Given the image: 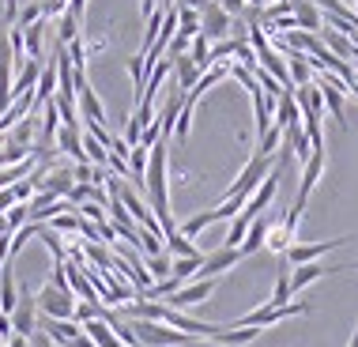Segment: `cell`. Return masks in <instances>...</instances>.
<instances>
[{
	"label": "cell",
	"instance_id": "1",
	"mask_svg": "<svg viewBox=\"0 0 358 347\" xmlns=\"http://www.w3.org/2000/svg\"><path fill=\"white\" fill-rule=\"evenodd\" d=\"M272 170H275V159H268V155H249L245 170L234 178V185L222 192V200H241V204H245V200L257 192V185H260V181H264Z\"/></svg>",
	"mask_w": 358,
	"mask_h": 347
},
{
	"label": "cell",
	"instance_id": "2",
	"mask_svg": "<svg viewBox=\"0 0 358 347\" xmlns=\"http://www.w3.org/2000/svg\"><path fill=\"white\" fill-rule=\"evenodd\" d=\"M309 313V302H287V306H260V310L238 317L234 325L227 329H272V325L287 321V317H306Z\"/></svg>",
	"mask_w": 358,
	"mask_h": 347
},
{
	"label": "cell",
	"instance_id": "3",
	"mask_svg": "<svg viewBox=\"0 0 358 347\" xmlns=\"http://www.w3.org/2000/svg\"><path fill=\"white\" fill-rule=\"evenodd\" d=\"M34 302H38V317H50V321H72V313H76L72 291H57L53 283H45L34 295Z\"/></svg>",
	"mask_w": 358,
	"mask_h": 347
},
{
	"label": "cell",
	"instance_id": "4",
	"mask_svg": "<svg viewBox=\"0 0 358 347\" xmlns=\"http://www.w3.org/2000/svg\"><path fill=\"white\" fill-rule=\"evenodd\" d=\"M351 242V234L347 238H328V242H313V246H290L287 253H283V264H290V268H298V264H313V260H321L324 253H332V249H340V246H347Z\"/></svg>",
	"mask_w": 358,
	"mask_h": 347
},
{
	"label": "cell",
	"instance_id": "5",
	"mask_svg": "<svg viewBox=\"0 0 358 347\" xmlns=\"http://www.w3.org/2000/svg\"><path fill=\"white\" fill-rule=\"evenodd\" d=\"M12 332L27 336V340L38 332V302H34V295L27 291V287H19V302L12 310Z\"/></svg>",
	"mask_w": 358,
	"mask_h": 347
},
{
	"label": "cell",
	"instance_id": "6",
	"mask_svg": "<svg viewBox=\"0 0 358 347\" xmlns=\"http://www.w3.org/2000/svg\"><path fill=\"white\" fill-rule=\"evenodd\" d=\"M215 287H219V279H192V283H185L181 291H173V295L166 298V306H170V310L200 306V302H208V298L215 295Z\"/></svg>",
	"mask_w": 358,
	"mask_h": 347
},
{
	"label": "cell",
	"instance_id": "7",
	"mask_svg": "<svg viewBox=\"0 0 358 347\" xmlns=\"http://www.w3.org/2000/svg\"><path fill=\"white\" fill-rule=\"evenodd\" d=\"M230 23H234V19H230V15L219 8V0H211L204 12H200V34H204L208 42H227Z\"/></svg>",
	"mask_w": 358,
	"mask_h": 347
},
{
	"label": "cell",
	"instance_id": "8",
	"mask_svg": "<svg viewBox=\"0 0 358 347\" xmlns=\"http://www.w3.org/2000/svg\"><path fill=\"white\" fill-rule=\"evenodd\" d=\"M275 192H279V162H275V170L268 174V178L260 181V185H257V192H253V197L245 200V208H241V215H245V219H257V215H264V208L275 200Z\"/></svg>",
	"mask_w": 358,
	"mask_h": 347
},
{
	"label": "cell",
	"instance_id": "9",
	"mask_svg": "<svg viewBox=\"0 0 358 347\" xmlns=\"http://www.w3.org/2000/svg\"><path fill=\"white\" fill-rule=\"evenodd\" d=\"M241 260V249H227V246H219L215 253H208L204 257V264H200V272H196V279H219L222 272H230Z\"/></svg>",
	"mask_w": 358,
	"mask_h": 347
},
{
	"label": "cell",
	"instance_id": "10",
	"mask_svg": "<svg viewBox=\"0 0 358 347\" xmlns=\"http://www.w3.org/2000/svg\"><path fill=\"white\" fill-rule=\"evenodd\" d=\"M290 15H294L298 31H306V34H321L324 31V12L313 4V0H290Z\"/></svg>",
	"mask_w": 358,
	"mask_h": 347
},
{
	"label": "cell",
	"instance_id": "11",
	"mask_svg": "<svg viewBox=\"0 0 358 347\" xmlns=\"http://www.w3.org/2000/svg\"><path fill=\"white\" fill-rule=\"evenodd\" d=\"M347 264H321V260H313V264H298V268H290V291H306L313 279H321V276H332V272H343Z\"/></svg>",
	"mask_w": 358,
	"mask_h": 347
},
{
	"label": "cell",
	"instance_id": "12",
	"mask_svg": "<svg viewBox=\"0 0 358 347\" xmlns=\"http://www.w3.org/2000/svg\"><path fill=\"white\" fill-rule=\"evenodd\" d=\"M38 332H45L53 344H61V347H76V340L83 336V329L76 321H50V317H38Z\"/></svg>",
	"mask_w": 358,
	"mask_h": 347
},
{
	"label": "cell",
	"instance_id": "13",
	"mask_svg": "<svg viewBox=\"0 0 358 347\" xmlns=\"http://www.w3.org/2000/svg\"><path fill=\"white\" fill-rule=\"evenodd\" d=\"M15 260H8L4 268H0V313H8L12 317L15 310V302H19V287H15Z\"/></svg>",
	"mask_w": 358,
	"mask_h": 347
},
{
	"label": "cell",
	"instance_id": "14",
	"mask_svg": "<svg viewBox=\"0 0 358 347\" xmlns=\"http://www.w3.org/2000/svg\"><path fill=\"white\" fill-rule=\"evenodd\" d=\"M53 143H57V148H61L69 159H76V167H80V162H87V155H83V132H80V129H69V125H61Z\"/></svg>",
	"mask_w": 358,
	"mask_h": 347
},
{
	"label": "cell",
	"instance_id": "15",
	"mask_svg": "<svg viewBox=\"0 0 358 347\" xmlns=\"http://www.w3.org/2000/svg\"><path fill=\"white\" fill-rule=\"evenodd\" d=\"M321 170H324V148H317L313 155H309V162H306L302 185H298V197H294V200H302V204H309V192H313L317 178H321Z\"/></svg>",
	"mask_w": 358,
	"mask_h": 347
},
{
	"label": "cell",
	"instance_id": "16",
	"mask_svg": "<svg viewBox=\"0 0 358 347\" xmlns=\"http://www.w3.org/2000/svg\"><path fill=\"white\" fill-rule=\"evenodd\" d=\"M268 230H272V223H268L264 215H257L253 223H249V230H245V242L238 246V249H241V257H253L257 249H264V242H268Z\"/></svg>",
	"mask_w": 358,
	"mask_h": 347
},
{
	"label": "cell",
	"instance_id": "17",
	"mask_svg": "<svg viewBox=\"0 0 358 347\" xmlns=\"http://www.w3.org/2000/svg\"><path fill=\"white\" fill-rule=\"evenodd\" d=\"M170 76H173V83H178L181 91L189 94V91H192V87H196V80H200V76H204V72H200L196 64H192V57L185 53V57H173V72H170Z\"/></svg>",
	"mask_w": 358,
	"mask_h": 347
},
{
	"label": "cell",
	"instance_id": "18",
	"mask_svg": "<svg viewBox=\"0 0 358 347\" xmlns=\"http://www.w3.org/2000/svg\"><path fill=\"white\" fill-rule=\"evenodd\" d=\"M287 72L294 87H309L313 83V64H309L306 53H287Z\"/></svg>",
	"mask_w": 358,
	"mask_h": 347
},
{
	"label": "cell",
	"instance_id": "19",
	"mask_svg": "<svg viewBox=\"0 0 358 347\" xmlns=\"http://www.w3.org/2000/svg\"><path fill=\"white\" fill-rule=\"evenodd\" d=\"M302 121V113H298V102H294V94H279L275 99V121L272 125H279V129H290V125H298Z\"/></svg>",
	"mask_w": 358,
	"mask_h": 347
},
{
	"label": "cell",
	"instance_id": "20",
	"mask_svg": "<svg viewBox=\"0 0 358 347\" xmlns=\"http://www.w3.org/2000/svg\"><path fill=\"white\" fill-rule=\"evenodd\" d=\"M321 42H324V50L336 53L340 61H347V57L355 53V42H351V38L340 34V31H332V27H324V31H321Z\"/></svg>",
	"mask_w": 358,
	"mask_h": 347
},
{
	"label": "cell",
	"instance_id": "21",
	"mask_svg": "<svg viewBox=\"0 0 358 347\" xmlns=\"http://www.w3.org/2000/svg\"><path fill=\"white\" fill-rule=\"evenodd\" d=\"M45 227H50L53 234H80V230H83V219H80V211L72 208V211H61V215H53Z\"/></svg>",
	"mask_w": 358,
	"mask_h": 347
},
{
	"label": "cell",
	"instance_id": "22",
	"mask_svg": "<svg viewBox=\"0 0 358 347\" xmlns=\"http://www.w3.org/2000/svg\"><path fill=\"white\" fill-rule=\"evenodd\" d=\"M42 34H45V19H38L34 27H27V31H23L27 61H42Z\"/></svg>",
	"mask_w": 358,
	"mask_h": 347
},
{
	"label": "cell",
	"instance_id": "23",
	"mask_svg": "<svg viewBox=\"0 0 358 347\" xmlns=\"http://www.w3.org/2000/svg\"><path fill=\"white\" fill-rule=\"evenodd\" d=\"M129 76H132V94H136V106L143 99V83H148V61H143V53L129 57Z\"/></svg>",
	"mask_w": 358,
	"mask_h": 347
},
{
	"label": "cell",
	"instance_id": "24",
	"mask_svg": "<svg viewBox=\"0 0 358 347\" xmlns=\"http://www.w3.org/2000/svg\"><path fill=\"white\" fill-rule=\"evenodd\" d=\"M80 23H83V19H76L72 12H64L61 19H57V45L76 42V38H80Z\"/></svg>",
	"mask_w": 358,
	"mask_h": 347
},
{
	"label": "cell",
	"instance_id": "25",
	"mask_svg": "<svg viewBox=\"0 0 358 347\" xmlns=\"http://www.w3.org/2000/svg\"><path fill=\"white\" fill-rule=\"evenodd\" d=\"M290 298H294V291H290V268L279 260V279H275V291H272V302L268 306H287Z\"/></svg>",
	"mask_w": 358,
	"mask_h": 347
},
{
	"label": "cell",
	"instance_id": "26",
	"mask_svg": "<svg viewBox=\"0 0 358 347\" xmlns=\"http://www.w3.org/2000/svg\"><path fill=\"white\" fill-rule=\"evenodd\" d=\"M189 57H192V64H196L200 72H208V69H211V42H208L204 34H196V38H192Z\"/></svg>",
	"mask_w": 358,
	"mask_h": 347
},
{
	"label": "cell",
	"instance_id": "27",
	"mask_svg": "<svg viewBox=\"0 0 358 347\" xmlns=\"http://www.w3.org/2000/svg\"><path fill=\"white\" fill-rule=\"evenodd\" d=\"M211 223H219V219H215V211H211V208H208V211H200V215H192V219H189V223H181V227H178V234H185V238H189V242H192V238H196V234H200V230H208Z\"/></svg>",
	"mask_w": 358,
	"mask_h": 347
},
{
	"label": "cell",
	"instance_id": "28",
	"mask_svg": "<svg viewBox=\"0 0 358 347\" xmlns=\"http://www.w3.org/2000/svg\"><path fill=\"white\" fill-rule=\"evenodd\" d=\"M143 268H148L151 283H162V279H170V268H173V260H170L166 253H159V257H148V260H143Z\"/></svg>",
	"mask_w": 358,
	"mask_h": 347
},
{
	"label": "cell",
	"instance_id": "29",
	"mask_svg": "<svg viewBox=\"0 0 358 347\" xmlns=\"http://www.w3.org/2000/svg\"><path fill=\"white\" fill-rule=\"evenodd\" d=\"M162 246H166V253H173V260H178V257H200V249L192 246L185 234H170Z\"/></svg>",
	"mask_w": 358,
	"mask_h": 347
},
{
	"label": "cell",
	"instance_id": "30",
	"mask_svg": "<svg viewBox=\"0 0 358 347\" xmlns=\"http://www.w3.org/2000/svg\"><path fill=\"white\" fill-rule=\"evenodd\" d=\"M178 34L196 38L200 34V12H192V8H178Z\"/></svg>",
	"mask_w": 358,
	"mask_h": 347
},
{
	"label": "cell",
	"instance_id": "31",
	"mask_svg": "<svg viewBox=\"0 0 358 347\" xmlns=\"http://www.w3.org/2000/svg\"><path fill=\"white\" fill-rule=\"evenodd\" d=\"M4 219H8V230L15 234L19 227H27V223H31V208H27V204H12V208L4 211Z\"/></svg>",
	"mask_w": 358,
	"mask_h": 347
},
{
	"label": "cell",
	"instance_id": "32",
	"mask_svg": "<svg viewBox=\"0 0 358 347\" xmlns=\"http://www.w3.org/2000/svg\"><path fill=\"white\" fill-rule=\"evenodd\" d=\"M279 140H283V129H279V125H272V129H268L264 136H260L257 155H268V159H272V155H275V148H279Z\"/></svg>",
	"mask_w": 358,
	"mask_h": 347
},
{
	"label": "cell",
	"instance_id": "33",
	"mask_svg": "<svg viewBox=\"0 0 358 347\" xmlns=\"http://www.w3.org/2000/svg\"><path fill=\"white\" fill-rule=\"evenodd\" d=\"M69 12V0H42V19L50 23V19H61Z\"/></svg>",
	"mask_w": 358,
	"mask_h": 347
},
{
	"label": "cell",
	"instance_id": "34",
	"mask_svg": "<svg viewBox=\"0 0 358 347\" xmlns=\"http://www.w3.org/2000/svg\"><path fill=\"white\" fill-rule=\"evenodd\" d=\"M12 317H8V313H0V340H12Z\"/></svg>",
	"mask_w": 358,
	"mask_h": 347
},
{
	"label": "cell",
	"instance_id": "35",
	"mask_svg": "<svg viewBox=\"0 0 358 347\" xmlns=\"http://www.w3.org/2000/svg\"><path fill=\"white\" fill-rule=\"evenodd\" d=\"M12 204H15V192H12V189H0V215H4Z\"/></svg>",
	"mask_w": 358,
	"mask_h": 347
},
{
	"label": "cell",
	"instance_id": "36",
	"mask_svg": "<svg viewBox=\"0 0 358 347\" xmlns=\"http://www.w3.org/2000/svg\"><path fill=\"white\" fill-rule=\"evenodd\" d=\"M211 0H181V8H192V12H204Z\"/></svg>",
	"mask_w": 358,
	"mask_h": 347
},
{
	"label": "cell",
	"instance_id": "37",
	"mask_svg": "<svg viewBox=\"0 0 358 347\" xmlns=\"http://www.w3.org/2000/svg\"><path fill=\"white\" fill-rule=\"evenodd\" d=\"M31 340H34V347H57V344H53V340H50V336H45V332H34Z\"/></svg>",
	"mask_w": 358,
	"mask_h": 347
},
{
	"label": "cell",
	"instance_id": "38",
	"mask_svg": "<svg viewBox=\"0 0 358 347\" xmlns=\"http://www.w3.org/2000/svg\"><path fill=\"white\" fill-rule=\"evenodd\" d=\"M4 347H31V340L27 336H12V340H4Z\"/></svg>",
	"mask_w": 358,
	"mask_h": 347
},
{
	"label": "cell",
	"instance_id": "39",
	"mask_svg": "<svg viewBox=\"0 0 358 347\" xmlns=\"http://www.w3.org/2000/svg\"><path fill=\"white\" fill-rule=\"evenodd\" d=\"M351 91H355V99H358V80H355V87H351Z\"/></svg>",
	"mask_w": 358,
	"mask_h": 347
},
{
	"label": "cell",
	"instance_id": "40",
	"mask_svg": "<svg viewBox=\"0 0 358 347\" xmlns=\"http://www.w3.org/2000/svg\"><path fill=\"white\" fill-rule=\"evenodd\" d=\"M0 19H4V0H0Z\"/></svg>",
	"mask_w": 358,
	"mask_h": 347
},
{
	"label": "cell",
	"instance_id": "41",
	"mask_svg": "<svg viewBox=\"0 0 358 347\" xmlns=\"http://www.w3.org/2000/svg\"><path fill=\"white\" fill-rule=\"evenodd\" d=\"M351 347H358V332H355V340H351Z\"/></svg>",
	"mask_w": 358,
	"mask_h": 347
},
{
	"label": "cell",
	"instance_id": "42",
	"mask_svg": "<svg viewBox=\"0 0 358 347\" xmlns=\"http://www.w3.org/2000/svg\"><path fill=\"white\" fill-rule=\"evenodd\" d=\"M0 344H4V340H0Z\"/></svg>",
	"mask_w": 358,
	"mask_h": 347
},
{
	"label": "cell",
	"instance_id": "43",
	"mask_svg": "<svg viewBox=\"0 0 358 347\" xmlns=\"http://www.w3.org/2000/svg\"><path fill=\"white\" fill-rule=\"evenodd\" d=\"M0 347H4V344H0Z\"/></svg>",
	"mask_w": 358,
	"mask_h": 347
}]
</instances>
